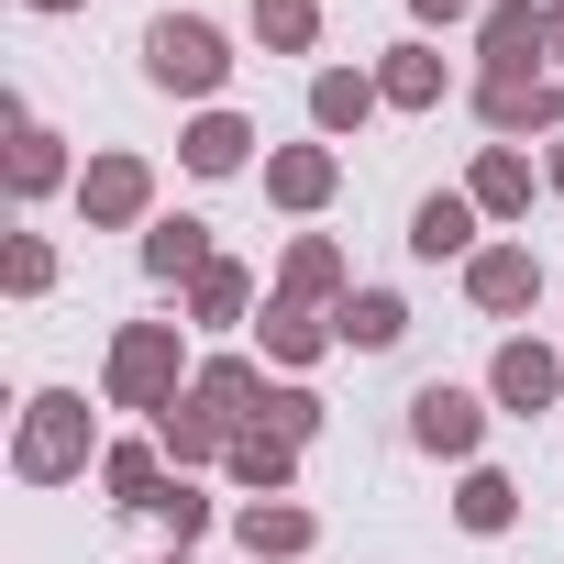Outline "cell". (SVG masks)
Masks as SVG:
<instances>
[{
	"instance_id": "obj_27",
	"label": "cell",
	"mask_w": 564,
	"mask_h": 564,
	"mask_svg": "<svg viewBox=\"0 0 564 564\" xmlns=\"http://www.w3.org/2000/svg\"><path fill=\"white\" fill-rule=\"evenodd\" d=\"M333 289H344V254H333V243H289V300H311V311H322Z\"/></svg>"
},
{
	"instance_id": "obj_15",
	"label": "cell",
	"mask_w": 564,
	"mask_h": 564,
	"mask_svg": "<svg viewBox=\"0 0 564 564\" xmlns=\"http://www.w3.org/2000/svg\"><path fill=\"white\" fill-rule=\"evenodd\" d=\"M144 265H155V276H210V265H221V254H210V221H188V210L155 221V232H144Z\"/></svg>"
},
{
	"instance_id": "obj_17",
	"label": "cell",
	"mask_w": 564,
	"mask_h": 564,
	"mask_svg": "<svg viewBox=\"0 0 564 564\" xmlns=\"http://www.w3.org/2000/svg\"><path fill=\"white\" fill-rule=\"evenodd\" d=\"M410 243H421L432 265H443V254H465V243H476V199H465V188H443V199H421V221H410Z\"/></svg>"
},
{
	"instance_id": "obj_8",
	"label": "cell",
	"mask_w": 564,
	"mask_h": 564,
	"mask_svg": "<svg viewBox=\"0 0 564 564\" xmlns=\"http://www.w3.org/2000/svg\"><path fill=\"white\" fill-rule=\"evenodd\" d=\"M188 399H199V410H210L221 432H254V421H265V377H254L243 355H221V366H199V388H188Z\"/></svg>"
},
{
	"instance_id": "obj_3",
	"label": "cell",
	"mask_w": 564,
	"mask_h": 564,
	"mask_svg": "<svg viewBox=\"0 0 564 564\" xmlns=\"http://www.w3.org/2000/svg\"><path fill=\"white\" fill-rule=\"evenodd\" d=\"M177 399V322H133L111 344V410H166Z\"/></svg>"
},
{
	"instance_id": "obj_14",
	"label": "cell",
	"mask_w": 564,
	"mask_h": 564,
	"mask_svg": "<svg viewBox=\"0 0 564 564\" xmlns=\"http://www.w3.org/2000/svg\"><path fill=\"white\" fill-rule=\"evenodd\" d=\"M465 199H476V210H498V221H509V210H531V155L487 144V155H476V177H465Z\"/></svg>"
},
{
	"instance_id": "obj_18",
	"label": "cell",
	"mask_w": 564,
	"mask_h": 564,
	"mask_svg": "<svg viewBox=\"0 0 564 564\" xmlns=\"http://www.w3.org/2000/svg\"><path fill=\"white\" fill-rule=\"evenodd\" d=\"M377 89H388L399 111H432V100H443V56H432V45H399V56L377 67Z\"/></svg>"
},
{
	"instance_id": "obj_2",
	"label": "cell",
	"mask_w": 564,
	"mask_h": 564,
	"mask_svg": "<svg viewBox=\"0 0 564 564\" xmlns=\"http://www.w3.org/2000/svg\"><path fill=\"white\" fill-rule=\"evenodd\" d=\"M12 465H23L34 487H56V476H78V465H89V399H67V388H45V399L23 410V443H12Z\"/></svg>"
},
{
	"instance_id": "obj_12",
	"label": "cell",
	"mask_w": 564,
	"mask_h": 564,
	"mask_svg": "<svg viewBox=\"0 0 564 564\" xmlns=\"http://www.w3.org/2000/svg\"><path fill=\"white\" fill-rule=\"evenodd\" d=\"M265 188L289 199V210H322L333 199V144H276L265 155Z\"/></svg>"
},
{
	"instance_id": "obj_13",
	"label": "cell",
	"mask_w": 564,
	"mask_h": 564,
	"mask_svg": "<svg viewBox=\"0 0 564 564\" xmlns=\"http://www.w3.org/2000/svg\"><path fill=\"white\" fill-rule=\"evenodd\" d=\"M377 100H388V89H377L366 67H322V78H311V122H322V133H355Z\"/></svg>"
},
{
	"instance_id": "obj_30",
	"label": "cell",
	"mask_w": 564,
	"mask_h": 564,
	"mask_svg": "<svg viewBox=\"0 0 564 564\" xmlns=\"http://www.w3.org/2000/svg\"><path fill=\"white\" fill-rule=\"evenodd\" d=\"M155 520H166V531H177V553H188V531H199V520H210V498H188V487H177V476H166V487H155Z\"/></svg>"
},
{
	"instance_id": "obj_29",
	"label": "cell",
	"mask_w": 564,
	"mask_h": 564,
	"mask_svg": "<svg viewBox=\"0 0 564 564\" xmlns=\"http://www.w3.org/2000/svg\"><path fill=\"white\" fill-rule=\"evenodd\" d=\"M254 432H276V443H311V432H322V399H311V388H265V421H254Z\"/></svg>"
},
{
	"instance_id": "obj_6",
	"label": "cell",
	"mask_w": 564,
	"mask_h": 564,
	"mask_svg": "<svg viewBox=\"0 0 564 564\" xmlns=\"http://www.w3.org/2000/svg\"><path fill=\"white\" fill-rule=\"evenodd\" d=\"M465 289H476V311H531L542 254L531 243H487V254H465Z\"/></svg>"
},
{
	"instance_id": "obj_31",
	"label": "cell",
	"mask_w": 564,
	"mask_h": 564,
	"mask_svg": "<svg viewBox=\"0 0 564 564\" xmlns=\"http://www.w3.org/2000/svg\"><path fill=\"white\" fill-rule=\"evenodd\" d=\"M12 289H23V300H34V289H56V254H45V243H34V232H23V243H12Z\"/></svg>"
},
{
	"instance_id": "obj_23",
	"label": "cell",
	"mask_w": 564,
	"mask_h": 564,
	"mask_svg": "<svg viewBox=\"0 0 564 564\" xmlns=\"http://www.w3.org/2000/svg\"><path fill=\"white\" fill-rule=\"evenodd\" d=\"M188 311H199V322H243V311H254V276H243V265L188 276Z\"/></svg>"
},
{
	"instance_id": "obj_7",
	"label": "cell",
	"mask_w": 564,
	"mask_h": 564,
	"mask_svg": "<svg viewBox=\"0 0 564 564\" xmlns=\"http://www.w3.org/2000/svg\"><path fill=\"white\" fill-rule=\"evenodd\" d=\"M78 199H89V221H144V199H155V166H144V155H100V166L78 177Z\"/></svg>"
},
{
	"instance_id": "obj_19",
	"label": "cell",
	"mask_w": 564,
	"mask_h": 564,
	"mask_svg": "<svg viewBox=\"0 0 564 564\" xmlns=\"http://www.w3.org/2000/svg\"><path fill=\"white\" fill-rule=\"evenodd\" d=\"M333 333H344V344H366V355H388V344L410 333V311H399L388 289H366V300H344V311H333Z\"/></svg>"
},
{
	"instance_id": "obj_25",
	"label": "cell",
	"mask_w": 564,
	"mask_h": 564,
	"mask_svg": "<svg viewBox=\"0 0 564 564\" xmlns=\"http://www.w3.org/2000/svg\"><path fill=\"white\" fill-rule=\"evenodd\" d=\"M254 34H265L276 56H300V45L322 34V0H254Z\"/></svg>"
},
{
	"instance_id": "obj_24",
	"label": "cell",
	"mask_w": 564,
	"mask_h": 564,
	"mask_svg": "<svg viewBox=\"0 0 564 564\" xmlns=\"http://www.w3.org/2000/svg\"><path fill=\"white\" fill-rule=\"evenodd\" d=\"M289 454H300V443H276V432H232V454H221V465H232L243 487H289Z\"/></svg>"
},
{
	"instance_id": "obj_32",
	"label": "cell",
	"mask_w": 564,
	"mask_h": 564,
	"mask_svg": "<svg viewBox=\"0 0 564 564\" xmlns=\"http://www.w3.org/2000/svg\"><path fill=\"white\" fill-rule=\"evenodd\" d=\"M476 12V0H421V23H465Z\"/></svg>"
},
{
	"instance_id": "obj_10",
	"label": "cell",
	"mask_w": 564,
	"mask_h": 564,
	"mask_svg": "<svg viewBox=\"0 0 564 564\" xmlns=\"http://www.w3.org/2000/svg\"><path fill=\"white\" fill-rule=\"evenodd\" d=\"M487 388H498L509 410H553V388H564V366H553V344H498V366H487Z\"/></svg>"
},
{
	"instance_id": "obj_1",
	"label": "cell",
	"mask_w": 564,
	"mask_h": 564,
	"mask_svg": "<svg viewBox=\"0 0 564 564\" xmlns=\"http://www.w3.org/2000/svg\"><path fill=\"white\" fill-rule=\"evenodd\" d=\"M144 78L177 89V100H210V89L232 78V56H221V34H210L199 12H166V23L144 34Z\"/></svg>"
},
{
	"instance_id": "obj_5",
	"label": "cell",
	"mask_w": 564,
	"mask_h": 564,
	"mask_svg": "<svg viewBox=\"0 0 564 564\" xmlns=\"http://www.w3.org/2000/svg\"><path fill=\"white\" fill-rule=\"evenodd\" d=\"M476 122H487V133H553V122H564V89H553L542 67H520V78H476Z\"/></svg>"
},
{
	"instance_id": "obj_28",
	"label": "cell",
	"mask_w": 564,
	"mask_h": 564,
	"mask_svg": "<svg viewBox=\"0 0 564 564\" xmlns=\"http://www.w3.org/2000/svg\"><path fill=\"white\" fill-rule=\"evenodd\" d=\"M454 509H465V531H509V509H520V487H509V476H487V465H476V476H465V498H454Z\"/></svg>"
},
{
	"instance_id": "obj_33",
	"label": "cell",
	"mask_w": 564,
	"mask_h": 564,
	"mask_svg": "<svg viewBox=\"0 0 564 564\" xmlns=\"http://www.w3.org/2000/svg\"><path fill=\"white\" fill-rule=\"evenodd\" d=\"M553 67H564V0H553Z\"/></svg>"
},
{
	"instance_id": "obj_34",
	"label": "cell",
	"mask_w": 564,
	"mask_h": 564,
	"mask_svg": "<svg viewBox=\"0 0 564 564\" xmlns=\"http://www.w3.org/2000/svg\"><path fill=\"white\" fill-rule=\"evenodd\" d=\"M553 188H564V133H553Z\"/></svg>"
},
{
	"instance_id": "obj_22",
	"label": "cell",
	"mask_w": 564,
	"mask_h": 564,
	"mask_svg": "<svg viewBox=\"0 0 564 564\" xmlns=\"http://www.w3.org/2000/svg\"><path fill=\"white\" fill-rule=\"evenodd\" d=\"M322 344H333V322H311V300H276V311H265V355H289V366H311Z\"/></svg>"
},
{
	"instance_id": "obj_20",
	"label": "cell",
	"mask_w": 564,
	"mask_h": 564,
	"mask_svg": "<svg viewBox=\"0 0 564 564\" xmlns=\"http://www.w3.org/2000/svg\"><path fill=\"white\" fill-rule=\"evenodd\" d=\"M100 487H111V509H155V487H166L155 476V443H111L100 454Z\"/></svg>"
},
{
	"instance_id": "obj_11",
	"label": "cell",
	"mask_w": 564,
	"mask_h": 564,
	"mask_svg": "<svg viewBox=\"0 0 564 564\" xmlns=\"http://www.w3.org/2000/svg\"><path fill=\"white\" fill-rule=\"evenodd\" d=\"M243 553H254V564H300V553H311V509L254 498V509H243Z\"/></svg>"
},
{
	"instance_id": "obj_35",
	"label": "cell",
	"mask_w": 564,
	"mask_h": 564,
	"mask_svg": "<svg viewBox=\"0 0 564 564\" xmlns=\"http://www.w3.org/2000/svg\"><path fill=\"white\" fill-rule=\"evenodd\" d=\"M34 12H78V0H34Z\"/></svg>"
},
{
	"instance_id": "obj_26",
	"label": "cell",
	"mask_w": 564,
	"mask_h": 564,
	"mask_svg": "<svg viewBox=\"0 0 564 564\" xmlns=\"http://www.w3.org/2000/svg\"><path fill=\"white\" fill-rule=\"evenodd\" d=\"M56 177H67V155H56V133H45V122H23V133H12V188L34 199V188H56Z\"/></svg>"
},
{
	"instance_id": "obj_9",
	"label": "cell",
	"mask_w": 564,
	"mask_h": 564,
	"mask_svg": "<svg viewBox=\"0 0 564 564\" xmlns=\"http://www.w3.org/2000/svg\"><path fill=\"white\" fill-rule=\"evenodd\" d=\"M410 432H421V454H476L487 410H476L465 388H421V399H410Z\"/></svg>"
},
{
	"instance_id": "obj_16",
	"label": "cell",
	"mask_w": 564,
	"mask_h": 564,
	"mask_svg": "<svg viewBox=\"0 0 564 564\" xmlns=\"http://www.w3.org/2000/svg\"><path fill=\"white\" fill-rule=\"evenodd\" d=\"M155 443H166L177 465H210V454H232V432H221L199 399H166V410H155Z\"/></svg>"
},
{
	"instance_id": "obj_21",
	"label": "cell",
	"mask_w": 564,
	"mask_h": 564,
	"mask_svg": "<svg viewBox=\"0 0 564 564\" xmlns=\"http://www.w3.org/2000/svg\"><path fill=\"white\" fill-rule=\"evenodd\" d=\"M243 144H254V133H243L232 111H199V122H188V166H199V177H232Z\"/></svg>"
},
{
	"instance_id": "obj_36",
	"label": "cell",
	"mask_w": 564,
	"mask_h": 564,
	"mask_svg": "<svg viewBox=\"0 0 564 564\" xmlns=\"http://www.w3.org/2000/svg\"><path fill=\"white\" fill-rule=\"evenodd\" d=\"M166 564H188V553H166Z\"/></svg>"
},
{
	"instance_id": "obj_4",
	"label": "cell",
	"mask_w": 564,
	"mask_h": 564,
	"mask_svg": "<svg viewBox=\"0 0 564 564\" xmlns=\"http://www.w3.org/2000/svg\"><path fill=\"white\" fill-rule=\"evenodd\" d=\"M476 56H487V78L542 67V56H553V12H531V0H498V12H476Z\"/></svg>"
}]
</instances>
